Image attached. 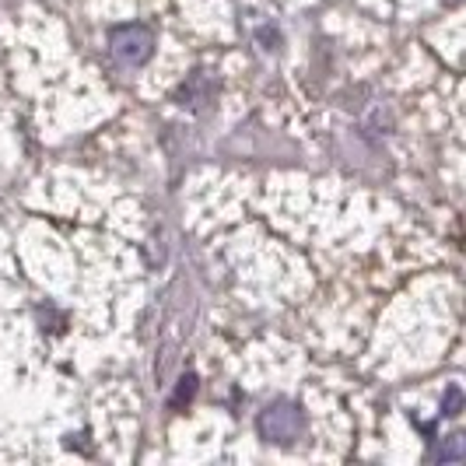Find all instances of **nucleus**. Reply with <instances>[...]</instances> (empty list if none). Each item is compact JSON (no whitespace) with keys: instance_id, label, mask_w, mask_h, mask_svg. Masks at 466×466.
Segmentation results:
<instances>
[{"instance_id":"obj_1","label":"nucleus","mask_w":466,"mask_h":466,"mask_svg":"<svg viewBox=\"0 0 466 466\" xmlns=\"http://www.w3.org/2000/svg\"><path fill=\"white\" fill-rule=\"evenodd\" d=\"M302 428H305V418L295 403H274V407H267L259 414V435L267 442H280V445L295 442L302 435Z\"/></svg>"},{"instance_id":"obj_2","label":"nucleus","mask_w":466,"mask_h":466,"mask_svg":"<svg viewBox=\"0 0 466 466\" xmlns=\"http://www.w3.org/2000/svg\"><path fill=\"white\" fill-rule=\"evenodd\" d=\"M109 46H113L119 64L140 67L151 56V49H155V35L144 25H119V28H113V35H109Z\"/></svg>"},{"instance_id":"obj_3","label":"nucleus","mask_w":466,"mask_h":466,"mask_svg":"<svg viewBox=\"0 0 466 466\" xmlns=\"http://www.w3.org/2000/svg\"><path fill=\"white\" fill-rule=\"evenodd\" d=\"M214 92H218L214 77L200 70V74H193L187 85L176 92V98H179V106H187V109H204L208 102H214Z\"/></svg>"},{"instance_id":"obj_4","label":"nucleus","mask_w":466,"mask_h":466,"mask_svg":"<svg viewBox=\"0 0 466 466\" xmlns=\"http://www.w3.org/2000/svg\"><path fill=\"white\" fill-rule=\"evenodd\" d=\"M463 456H466V442L460 435H449L442 449H435V460H439V463H456V460H463Z\"/></svg>"},{"instance_id":"obj_5","label":"nucleus","mask_w":466,"mask_h":466,"mask_svg":"<svg viewBox=\"0 0 466 466\" xmlns=\"http://www.w3.org/2000/svg\"><path fill=\"white\" fill-rule=\"evenodd\" d=\"M193 393H197V375L189 372L187 379H183V382H179V390H176V397H172V407H176V410H179V407H183V403H189V400H193Z\"/></svg>"},{"instance_id":"obj_6","label":"nucleus","mask_w":466,"mask_h":466,"mask_svg":"<svg viewBox=\"0 0 466 466\" xmlns=\"http://www.w3.org/2000/svg\"><path fill=\"white\" fill-rule=\"evenodd\" d=\"M460 403H463L460 390H449V393H445V414H449V418H452V414H460Z\"/></svg>"}]
</instances>
